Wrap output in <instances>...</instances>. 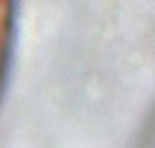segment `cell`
Instances as JSON below:
<instances>
[{
	"mask_svg": "<svg viewBox=\"0 0 155 148\" xmlns=\"http://www.w3.org/2000/svg\"><path fill=\"white\" fill-rule=\"evenodd\" d=\"M10 37H12V0H0V84H3V74L8 64Z\"/></svg>",
	"mask_w": 155,
	"mask_h": 148,
	"instance_id": "cell-1",
	"label": "cell"
}]
</instances>
